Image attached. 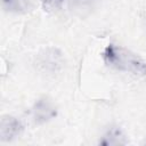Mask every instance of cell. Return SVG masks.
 <instances>
[{
	"label": "cell",
	"mask_w": 146,
	"mask_h": 146,
	"mask_svg": "<svg viewBox=\"0 0 146 146\" xmlns=\"http://www.w3.org/2000/svg\"><path fill=\"white\" fill-rule=\"evenodd\" d=\"M103 59L110 67L135 76H146V60L131 50L110 43L103 50Z\"/></svg>",
	"instance_id": "1"
},
{
	"label": "cell",
	"mask_w": 146,
	"mask_h": 146,
	"mask_svg": "<svg viewBox=\"0 0 146 146\" xmlns=\"http://www.w3.org/2000/svg\"><path fill=\"white\" fill-rule=\"evenodd\" d=\"M64 56L62 51L54 47L42 49L34 60L35 68L39 73L46 76H55L64 67Z\"/></svg>",
	"instance_id": "2"
},
{
	"label": "cell",
	"mask_w": 146,
	"mask_h": 146,
	"mask_svg": "<svg viewBox=\"0 0 146 146\" xmlns=\"http://www.w3.org/2000/svg\"><path fill=\"white\" fill-rule=\"evenodd\" d=\"M57 115V108L52 100L47 97L39 98L32 107V117L36 124L49 122Z\"/></svg>",
	"instance_id": "3"
},
{
	"label": "cell",
	"mask_w": 146,
	"mask_h": 146,
	"mask_svg": "<svg viewBox=\"0 0 146 146\" xmlns=\"http://www.w3.org/2000/svg\"><path fill=\"white\" fill-rule=\"evenodd\" d=\"M23 131L22 122L11 115H3L0 120V139L1 141H10L17 138Z\"/></svg>",
	"instance_id": "4"
},
{
	"label": "cell",
	"mask_w": 146,
	"mask_h": 146,
	"mask_svg": "<svg viewBox=\"0 0 146 146\" xmlns=\"http://www.w3.org/2000/svg\"><path fill=\"white\" fill-rule=\"evenodd\" d=\"M125 136L123 135L122 130L119 127H111L105 135L103 136L102 140H99V144L108 146V145H123L125 144Z\"/></svg>",
	"instance_id": "5"
},
{
	"label": "cell",
	"mask_w": 146,
	"mask_h": 146,
	"mask_svg": "<svg viewBox=\"0 0 146 146\" xmlns=\"http://www.w3.org/2000/svg\"><path fill=\"white\" fill-rule=\"evenodd\" d=\"M2 8L13 14H25L32 7L33 0H1Z\"/></svg>",
	"instance_id": "6"
},
{
	"label": "cell",
	"mask_w": 146,
	"mask_h": 146,
	"mask_svg": "<svg viewBox=\"0 0 146 146\" xmlns=\"http://www.w3.org/2000/svg\"><path fill=\"white\" fill-rule=\"evenodd\" d=\"M98 0H72L71 1V9L72 11L80 16L86 17L96 8Z\"/></svg>",
	"instance_id": "7"
},
{
	"label": "cell",
	"mask_w": 146,
	"mask_h": 146,
	"mask_svg": "<svg viewBox=\"0 0 146 146\" xmlns=\"http://www.w3.org/2000/svg\"><path fill=\"white\" fill-rule=\"evenodd\" d=\"M65 0H42V8L47 13H54L58 10Z\"/></svg>",
	"instance_id": "8"
}]
</instances>
